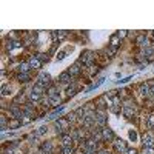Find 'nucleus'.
<instances>
[{"label":"nucleus","mask_w":154,"mask_h":154,"mask_svg":"<svg viewBox=\"0 0 154 154\" xmlns=\"http://www.w3.org/2000/svg\"><path fill=\"white\" fill-rule=\"evenodd\" d=\"M28 63H29L31 68H34V69H37V68H40V66H42V62H40L37 57H31Z\"/></svg>","instance_id":"7"},{"label":"nucleus","mask_w":154,"mask_h":154,"mask_svg":"<svg viewBox=\"0 0 154 154\" xmlns=\"http://www.w3.org/2000/svg\"><path fill=\"white\" fill-rule=\"evenodd\" d=\"M9 92H11V86L3 85V86H2V96H8Z\"/></svg>","instance_id":"24"},{"label":"nucleus","mask_w":154,"mask_h":154,"mask_svg":"<svg viewBox=\"0 0 154 154\" xmlns=\"http://www.w3.org/2000/svg\"><path fill=\"white\" fill-rule=\"evenodd\" d=\"M62 140H63V145H65V146H69V145H71V142H72L74 139H72L71 136H63V137H62Z\"/></svg>","instance_id":"23"},{"label":"nucleus","mask_w":154,"mask_h":154,"mask_svg":"<svg viewBox=\"0 0 154 154\" xmlns=\"http://www.w3.org/2000/svg\"><path fill=\"white\" fill-rule=\"evenodd\" d=\"M116 52V48H110V49H106V54H110V56H112Z\"/></svg>","instance_id":"36"},{"label":"nucleus","mask_w":154,"mask_h":154,"mask_svg":"<svg viewBox=\"0 0 154 154\" xmlns=\"http://www.w3.org/2000/svg\"><path fill=\"white\" fill-rule=\"evenodd\" d=\"M123 114H125L126 117H131L133 114H134V108L131 110L130 105H125V106H123Z\"/></svg>","instance_id":"15"},{"label":"nucleus","mask_w":154,"mask_h":154,"mask_svg":"<svg viewBox=\"0 0 154 154\" xmlns=\"http://www.w3.org/2000/svg\"><path fill=\"white\" fill-rule=\"evenodd\" d=\"M62 154H74V151H72L71 146H65V148L62 150Z\"/></svg>","instance_id":"29"},{"label":"nucleus","mask_w":154,"mask_h":154,"mask_svg":"<svg viewBox=\"0 0 154 154\" xmlns=\"http://www.w3.org/2000/svg\"><path fill=\"white\" fill-rule=\"evenodd\" d=\"M76 90H77V86H76V85H71L69 88H68V91H66V92H68V94L71 96V94H74V91H76Z\"/></svg>","instance_id":"30"},{"label":"nucleus","mask_w":154,"mask_h":154,"mask_svg":"<svg viewBox=\"0 0 154 154\" xmlns=\"http://www.w3.org/2000/svg\"><path fill=\"white\" fill-rule=\"evenodd\" d=\"M140 92H142V96H150L151 94V88L148 83H142L140 85Z\"/></svg>","instance_id":"8"},{"label":"nucleus","mask_w":154,"mask_h":154,"mask_svg":"<svg viewBox=\"0 0 154 154\" xmlns=\"http://www.w3.org/2000/svg\"><path fill=\"white\" fill-rule=\"evenodd\" d=\"M102 137H103V140H111V139H114V134H112V131L110 128H103L102 130Z\"/></svg>","instance_id":"6"},{"label":"nucleus","mask_w":154,"mask_h":154,"mask_svg":"<svg viewBox=\"0 0 154 154\" xmlns=\"http://www.w3.org/2000/svg\"><path fill=\"white\" fill-rule=\"evenodd\" d=\"M143 146L145 148H154V136L151 133H146L143 136Z\"/></svg>","instance_id":"3"},{"label":"nucleus","mask_w":154,"mask_h":154,"mask_svg":"<svg viewBox=\"0 0 154 154\" xmlns=\"http://www.w3.org/2000/svg\"><path fill=\"white\" fill-rule=\"evenodd\" d=\"M94 122H96V125H99V126H103L105 123H106V116H105V112H102V111H96L94 112Z\"/></svg>","instance_id":"2"},{"label":"nucleus","mask_w":154,"mask_h":154,"mask_svg":"<svg viewBox=\"0 0 154 154\" xmlns=\"http://www.w3.org/2000/svg\"><path fill=\"white\" fill-rule=\"evenodd\" d=\"M126 154H137V153H136V150H128V151H126Z\"/></svg>","instance_id":"37"},{"label":"nucleus","mask_w":154,"mask_h":154,"mask_svg":"<svg viewBox=\"0 0 154 154\" xmlns=\"http://www.w3.org/2000/svg\"><path fill=\"white\" fill-rule=\"evenodd\" d=\"M19 46H20V43H19V42H9L8 45H6V48H8V49L11 51V49H14V48H19Z\"/></svg>","instance_id":"25"},{"label":"nucleus","mask_w":154,"mask_h":154,"mask_svg":"<svg viewBox=\"0 0 154 154\" xmlns=\"http://www.w3.org/2000/svg\"><path fill=\"white\" fill-rule=\"evenodd\" d=\"M66 119H68V122H76V120H77V114H76V112H71V114H68V117H66Z\"/></svg>","instance_id":"27"},{"label":"nucleus","mask_w":154,"mask_h":154,"mask_svg":"<svg viewBox=\"0 0 154 154\" xmlns=\"http://www.w3.org/2000/svg\"><path fill=\"white\" fill-rule=\"evenodd\" d=\"M46 131H48V128H46V126H40V128H37V131L34 133V134H36L37 137H40V136L46 134Z\"/></svg>","instance_id":"21"},{"label":"nucleus","mask_w":154,"mask_h":154,"mask_svg":"<svg viewBox=\"0 0 154 154\" xmlns=\"http://www.w3.org/2000/svg\"><path fill=\"white\" fill-rule=\"evenodd\" d=\"M57 94V90L56 88H49L48 90V97H52V96H56Z\"/></svg>","instance_id":"31"},{"label":"nucleus","mask_w":154,"mask_h":154,"mask_svg":"<svg viewBox=\"0 0 154 154\" xmlns=\"http://www.w3.org/2000/svg\"><path fill=\"white\" fill-rule=\"evenodd\" d=\"M29 99L34 100V102H40V100H42V96L37 94V92H34V91H31L29 92Z\"/></svg>","instance_id":"17"},{"label":"nucleus","mask_w":154,"mask_h":154,"mask_svg":"<svg viewBox=\"0 0 154 154\" xmlns=\"http://www.w3.org/2000/svg\"><path fill=\"white\" fill-rule=\"evenodd\" d=\"M68 72H69V76H76V74H79V72H80V66H79V62H77V63H74L72 66H69Z\"/></svg>","instance_id":"10"},{"label":"nucleus","mask_w":154,"mask_h":154,"mask_svg":"<svg viewBox=\"0 0 154 154\" xmlns=\"http://www.w3.org/2000/svg\"><path fill=\"white\" fill-rule=\"evenodd\" d=\"M37 85L43 86V88L49 86L51 85V74L49 72H40V76L37 77Z\"/></svg>","instance_id":"1"},{"label":"nucleus","mask_w":154,"mask_h":154,"mask_svg":"<svg viewBox=\"0 0 154 154\" xmlns=\"http://www.w3.org/2000/svg\"><path fill=\"white\" fill-rule=\"evenodd\" d=\"M20 125H22V120H20V119H14V120H11V122H9L8 128L9 130H16V128H19Z\"/></svg>","instance_id":"13"},{"label":"nucleus","mask_w":154,"mask_h":154,"mask_svg":"<svg viewBox=\"0 0 154 154\" xmlns=\"http://www.w3.org/2000/svg\"><path fill=\"white\" fill-rule=\"evenodd\" d=\"M143 54H145V57L146 59H153V56H154V48H150V46H148V48H145V52H143Z\"/></svg>","instance_id":"16"},{"label":"nucleus","mask_w":154,"mask_h":154,"mask_svg":"<svg viewBox=\"0 0 154 154\" xmlns=\"http://www.w3.org/2000/svg\"><path fill=\"white\" fill-rule=\"evenodd\" d=\"M99 154H111V153H108V151H100Z\"/></svg>","instance_id":"39"},{"label":"nucleus","mask_w":154,"mask_h":154,"mask_svg":"<svg viewBox=\"0 0 154 154\" xmlns=\"http://www.w3.org/2000/svg\"><path fill=\"white\" fill-rule=\"evenodd\" d=\"M42 150H43V153H46V154L52 153V142H45V143L42 145Z\"/></svg>","instance_id":"14"},{"label":"nucleus","mask_w":154,"mask_h":154,"mask_svg":"<svg viewBox=\"0 0 154 154\" xmlns=\"http://www.w3.org/2000/svg\"><path fill=\"white\" fill-rule=\"evenodd\" d=\"M111 45H112V46H117V45H119V36H117V34L111 37Z\"/></svg>","instance_id":"28"},{"label":"nucleus","mask_w":154,"mask_h":154,"mask_svg":"<svg viewBox=\"0 0 154 154\" xmlns=\"http://www.w3.org/2000/svg\"><path fill=\"white\" fill-rule=\"evenodd\" d=\"M128 134H130V139L133 140V142H136V140H137V133H136L134 130H130Z\"/></svg>","instance_id":"26"},{"label":"nucleus","mask_w":154,"mask_h":154,"mask_svg":"<svg viewBox=\"0 0 154 154\" xmlns=\"http://www.w3.org/2000/svg\"><path fill=\"white\" fill-rule=\"evenodd\" d=\"M114 145H116V150H117V151H120L122 154H126V151H128V150H126V143L123 142L122 139H116Z\"/></svg>","instance_id":"4"},{"label":"nucleus","mask_w":154,"mask_h":154,"mask_svg":"<svg viewBox=\"0 0 154 154\" xmlns=\"http://www.w3.org/2000/svg\"><path fill=\"white\" fill-rule=\"evenodd\" d=\"M19 80H20V82H28V80H29V74H28V72H20V74H19Z\"/></svg>","instance_id":"22"},{"label":"nucleus","mask_w":154,"mask_h":154,"mask_svg":"<svg viewBox=\"0 0 154 154\" xmlns=\"http://www.w3.org/2000/svg\"><path fill=\"white\" fill-rule=\"evenodd\" d=\"M0 122H2V126H8V125H9V123H8V120H6V117H5V116L2 117V120H0Z\"/></svg>","instance_id":"35"},{"label":"nucleus","mask_w":154,"mask_h":154,"mask_svg":"<svg viewBox=\"0 0 154 154\" xmlns=\"http://www.w3.org/2000/svg\"><path fill=\"white\" fill-rule=\"evenodd\" d=\"M48 100H49L51 105H59L60 103V96L56 94V96H52V97H48Z\"/></svg>","instance_id":"18"},{"label":"nucleus","mask_w":154,"mask_h":154,"mask_svg":"<svg viewBox=\"0 0 154 154\" xmlns=\"http://www.w3.org/2000/svg\"><path fill=\"white\" fill-rule=\"evenodd\" d=\"M56 128L60 131V130H68V122H66V120H57L56 122Z\"/></svg>","instance_id":"9"},{"label":"nucleus","mask_w":154,"mask_h":154,"mask_svg":"<svg viewBox=\"0 0 154 154\" xmlns=\"http://www.w3.org/2000/svg\"><path fill=\"white\" fill-rule=\"evenodd\" d=\"M39 60H40V62H43V60H48V57H46L45 54H39V56H36Z\"/></svg>","instance_id":"34"},{"label":"nucleus","mask_w":154,"mask_h":154,"mask_svg":"<svg viewBox=\"0 0 154 154\" xmlns=\"http://www.w3.org/2000/svg\"><path fill=\"white\" fill-rule=\"evenodd\" d=\"M146 128L154 130V116H150L148 119H146Z\"/></svg>","instance_id":"19"},{"label":"nucleus","mask_w":154,"mask_h":154,"mask_svg":"<svg viewBox=\"0 0 154 154\" xmlns=\"http://www.w3.org/2000/svg\"><path fill=\"white\" fill-rule=\"evenodd\" d=\"M5 154H14V153H12V150H8V151H5Z\"/></svg>","instance_id":"38"},{"label":"nucleus","mask_w":154,"mask_h":154,"mask_svg":"<svg viewBox=\"0 0 154 154\" xmlns=\"http://www.w3.org/2000/svg\"><path fill=\"white\" fill-rule=\"evenodd\" d=\"M117 36H119L120 39H123V37L128 36V31H119V32H117Z\"/></svg>","instance_id":"33"},{"label":"nucleus","mask_w":154,"mask_h":154,"mask_svg":"<svg viewBox=\"0 0 154 154\" xmlns=\"http://www.w3.org/2000/svg\"><path fill=\"white\" fill-rule=\"evenodd\" d=\"M96 148H97V142L94 139H91V140H88V142L85 143V150L86 151H96Z\"/></svg>","instance_id":"5"},{"label":"nucleus","mask_w":154,"mask_h":154,"mask_svg":"<svg viewBox=\"0 0 154 154\" xmlns=\"http://www.w3.org/2000/svg\"><path fill=\"white\" fill-rule=\"evenodd\" d=\"M137 43L142 45V46H145V48H148L150 40H148V37H145V36H139V37H137Z\"/></svg>","instance_id":"12"},{"label":"nucleus","mask_w":154,"mask_h":154,"mask_svg":"<svg viewBox=\"0 0 154 154\" xmlns=\"http://www.w3.org/2000/svg\"><path fill=\"white\" fill-rule=\"evenodd\" d=\"M29 68H31L29 63H20V65H19V71H20V72H28Z\"/></svg>","instance_id":"20"},{"label":"nucleus","mask_w":154,"mask_h":154,"mask_svg":"<svg viewBox=\"0 0 154 154\" xmlns=\"http://www.w3.org/2000/svg\"><path fill=\"white\" fill-rule=\"evenodd\" d=\"M59 80L62 83H69L71 82V76H69V72H62V74L59 76Z\"/></svg>","instance_id":"11"},{"label":"nucleus","mask_w":154,"mask_h":154,"mask_svg":"<svg viewBox=\"0 0 154 154\" xmlns=\"http://www.w3.org/2000/svg\"><path fill=\"white\" fill-rule=\"evenodd\" d=\"M66 57V52L65 51H60L59 54H57V60H62V59H65Z\"/></svg>","instance_id":"32"}]
</instances>
